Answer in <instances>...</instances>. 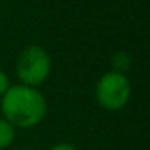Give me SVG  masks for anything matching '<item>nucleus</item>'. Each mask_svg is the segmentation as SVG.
<instances>
[{"mask_svg":"<svg viewBox=\"0 0 150 150\" xmlns=\"http://www.w3.org/2000/svg\"><path fill=\"white\" fill-rule=\"evenodd\" d=\"M113 66H115V71L116 73H123V71H126L127 68H129V65H131V57H129V53H126V52H118V53H115L113 55Z\"/></svg>","mask_w":150,"mask_h":150,"instance_id":"nucleus-5","label":"nucleus"},{"mask_svg":"<svg viewBox=\"0 0 150 150\" xmlns=\"http://www.w3.org/2000/svg\"><path fill=\"white\" fill-rule=\"evenodd\" d=\"M50 57L40 45H28L16 60V74L24 86L37 87L50 74Z\"/></svg>","mask_w":150,"mask_h":150,"instance_id":"nucleus-2","label":"nucleus"},{"mask_svg":"<svg viewBox=\"0 0 150 150\" xmlns=\"http://www.w3.org/2000/svg\"><path fill=\"white\" fill-rule=\"evenodd\" d=\"M15 140V127L4 118H0V150L7 149Z\"/></svg>","mask_w":150,"mask_h":150,"instance_id":"nucleus-4","label":"nucleus"},{"mask_svg":"<svg viewBox=\"0 0 150 150\" xmlns=\"http://www.w3.org/2000/svg\"><path fill=\"white\" fill-rule=\"evenodd\" d=\"M97 102L108 111L121 110L131 97V84L124 73H105L95 87Z\"/></svg>","mask_w":150,"mask_h":150,"instance_id":"nucleus-3","label":"nucleus"},{"mask_svg":"<svg viewBox=\"0 0 150 150\" xmlns=\"http://www.w3.org/2000/svg\"><path fill=\"white\" fill-rule=\"evenodd\" d=\"M50 150H78L73 144H68V142H60V144H55Z\"/></svg>","mask_w":150,"mask_h":150,"instance_id":"nucleus-7","label":"nucleus"},{"mask_svg":"<svg viewBox=\"0 0 150 150\" xmlns=\"http://www.w3.org/2000/svg\"><path fill=\"white\" fill-rule=\"evenodd\" d=\"M8 87H10V82H8V76L5 74L2 69H0V97L5 94V92L8 91Z\"/></svg>","mask_w":150,"mask_h":150,"instance_id":"nucleus-6","label":"nucleus"},{"mask_svg":"<svg viewBox=\"0 0 150 150\" xmlns=\"http://www.w3.org/2000/svg\"><path fill=\"white\" fill-rule=\"evenodd\" d=\"M2 113L4 120L11 126L33 127L45 118L47 102L45 97L36 87L29 86H13L2 95Z\"/></svg>","mask_w":150,"mask_h":150,"instance_id":"nucleus-1","label":"nucleus"}]
</instances>
